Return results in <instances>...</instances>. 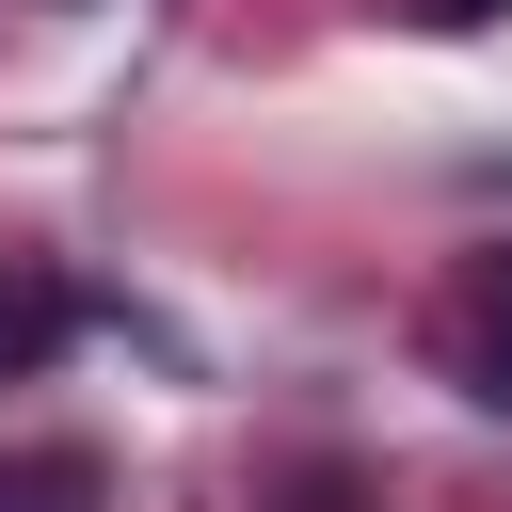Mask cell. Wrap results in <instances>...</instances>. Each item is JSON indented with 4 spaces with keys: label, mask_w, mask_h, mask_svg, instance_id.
<instances>
[{
    "label": "cell",
    "mask_w": 512,
    "mask_h": 512,
    "mask_svg": "<svg viewBox=\"0 0 512 512\" xmlns=\"http://www.w3.org/2000/svg\"><path fill=\"white\" fill-rule=\"evenodd\" d=\"M96 304H80V272L64 256H32V240H0V384H32V368H64V336H80Z\"/></svg>",
    "instance_id": "obj_1"
},
{
    "label": "cell",
    "mask_w": 512,
    "mask_h": 512,
    "mask_svg": "<svg viewBox=\"0 0 512 512\" xmlns=\"http://www.w3.org/2000/svg\"><path fill=\"white\" fill-rule=\"evenodd\" d=\"M448 352H464V384L512 416V240L496 256H464V304H448Z\"/></svg>",
    "instance_id": "obj_2"
},
{
    "label": "cell",
    "mask_w": 512,
    "mask_h": 512,
    "mask_svg": "<svg viewBox=\"0 0 512 512\" xmlns=\"http://www.w3.org/2000/svg\"><path fill=\"white\" fill-rule=\"evenodd\" d=\"M96 496H112L96 448H64V432L48 448H0V512H96Z\"/></svg>",
    "instance_id": "obj_3"
},
{
    "label": "cell",
    "mask_w": 512,
    "mask_h": 512,
    "mask_svg": "<svg viewBox=\"0 0 512 512\" xmlns=\"http://www.w3.org/2000/svg\"><path fill=\"white\" fill-rule=\"evenodd\" d=\"M432 16H448V32H480V16H496V0H432Z\"/></svg>",
    "instance_id": "obj_4"
}]
</instances>
